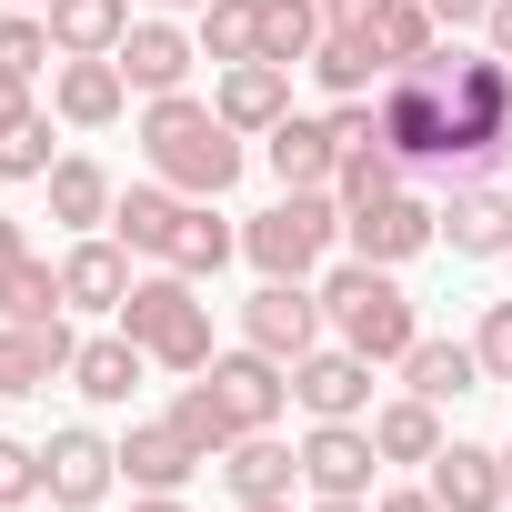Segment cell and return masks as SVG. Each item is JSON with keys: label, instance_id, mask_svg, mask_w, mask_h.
Wrapping results in <instances>:
<instances>
[{"label": "cell", "instance_id": "603a6c76", "mask_svg": "<svg viewBox=\"0 0 512 512\" xmlns=\"http://www.w3.org/2000/svg\"><path fill=\"white\" fill-rule=\"evenodd\" d=\"M121 101H131L121 61H61V81H51V111H61L71 131H111V121H121Z\"/></svg>", "mask_w": 512, "mask_h": 512}, {"label": "cell", "instance_id": "681fc988", "mask_svg": "<svg viewBox=\"0 0 512 512\" xmlns=\"http://www.w3.org/2000/svg\"><path fill=\"white\" fill-rule=\"evenodd\" d=\"M312 512H372V502H312Z\"/></svg>", "mask_w": 512, "mask_h": 512}, {"label": "cell", "instance_id": "8992f818", "mask_svg": "<svg viewBox=\"0 0 512 512\" xmlns=\"http://www.w3.org/2000/svg\"><path fill=\"white\" fill-rule=\"evenodd\" d=\"M382 141L402 151L412 181H452V121H442V91L422 71H392L382 81Z\"/></svg>", "mask_w": 512, "mask_h": 512}, {"label": "cell", "instance_id": "e0dca14e", "mask_svg": "<svg viewBox=\"0 0 512 512\" xmlns=\"http://www.w3.org/2000/svg\"><path fill=\"white\" fill-rule=\"evenodd\" d=\"M211 111H221L241 141H262V131L292 111V71H282V61H231V71H221V91H211Z\"/></svg>", "mask_w": 512, "mask_h": 512}, {"label": "cell", "instance_id": "8fae6325", "mask_svg": "<svg viewBox=\"0 0 512 512\" xmlns=\"http://www.w3.org/2000/svg\"><path fill=\"white\" fill-rule=\"evenodd\" d=\"M322 292H302V282H262V292H251L241 302V342L251 352H272V362H302L312 342H322Z\"/></svg>", "mask_w": 512, "mask_h": 512}, {"label": "cell", "instance_id": "9c48e42d", "mask_svg": "<svg viewBox=\"0 0 512 512\" xmlns=\"http://www.w3.org/2000/svg\"><path fill=\"white\" fill-rule=\"evenodd\" d=\"M342 231H352V262H382V272H402L412 251H432L442 241V211L402 181V191H382V201H362V211H342Z\"/></svg>", "mask_w": 512, "mask_h": 512}, {"label": "cell", "instance_id": "ac0fdd59", "mask_svg": "<svg viewBox=\"0 0 512 512\" xmlns=\"http://www.w3.org/2000/svg\"><path fill=\"white\" fill-rule=\"evenodd\" d=\"M71 322H0V392H51L71 372Z\"/></svg>", "mask_w": 512, "mask_h": 512}, {"label": "cell", "instance_id": "9a60e30c", "mask_svg": "<svg viewBox=\"0 0 512 512\" xmlns=\"http://www.w3.org/2000/svg\"><path fill=\"white\" fill-rule=\"evenodd\" d=\"M262 161L282 171V191H332V171H342V141H332V121H312V111H282V121L262 131Z\"/></svg>", "mask_w": 512, "mask_h": 512}, {"label": "cell", "instance_id": "ffe728a7", "mask_svg": "<svg viewBox=\"0 0 512 512\" xmlns=\"http://www.w3.org/2000/svg\"><path fill=\"white\" fill-rule=\"evenodd\" d=\"M432 502H442V512H502V502H512V492H502V452L442 442V452H432Z\"/></svg>", "mask_w": 512, "mask_h": 512}, {"label": "cell", "instance_id": "2e32d148", "mask_svg": "<svg viewBox=\"0 0 512 512\" xmlns=\"http://www.w3.org/2000/svg\"><path fill=\"white\" fill-rule=\"evenodd\" d=\"M111 61H121V81H131L141 101H161V91H181V81H191L201 41H191V31H171V21H131V41H121Z\"/></svg>", "mask_w": 512, "mask_h": 512}, {"label": "cell", "instance_id": "d6a6232c", "mask_svg": "<svg viewBox=\"0 0 512 512\" xmlns=\"http://www.w3.org/2000/svg\"><path fill=\"white\" fill-rule=\"evenodd\" d=\"M412 171H402V151L392 141H362V151H342V171H332V201L342 211H362V201H382V191H402Z\"/></svg>", "mask_w": 512, "mask_h": 512}, {"label": "cell", "instance_id": "3957f363", "mask_svg": "<svg viewBox=\"0 0 512 512\" xmlns=\"http://www.w3.org/2000/svg\"><path fill=\"white\" fill-rule=\"evenodd\" d=\"M322 312H332V332H342L362 362H402V352L422 342L412 292H402L382 262H342V272H322Z\"/></svg>", "mask_w": 512, "mask_h": 512}, {"label": "cell", "instance_id": "4316f807", "mask_svg": "<svg viewBox=\"0 0 512 512\" xmlns=\"http://www.w3.org/2000/svg\"><path fill=\"white\" fill-rule=\"evenodd\" d=\"M482 382V352L472 342H412L402 352V392H422V402H462Z\"/></svg>", "mask_w": 512, "mask_h": 512}, {"label": "cell", "instance_id": "74e56055", "mask_svg": "<svg viewBox=\"0 0 512 512\" xmlns=\"http://www.w3.org/2000/svg\"><path fill=\"white\" fill-rule=\"evenodd\" d=\"M0 181H51V121L41 111L21 131H0Z\"/></svg>", "mask_w": 512, "mask_h": 512}, {"label": "cell", "instance_id": "e575fe53", "mask_svg": "<svg viewBox=\"0 0 512 512\" xmlns=\"http://www.w3.org/2000/svg\"><path fill=\"white\" fill-rule=\"evenodd\" d=\"M171 422H181V442L201 452V462H221L241 432H231V412H221V392L211 382H181V402H171Z\"/></svg>", "mask_w": 512, "mask_h": 512}, {"label": "cell", "instance_id": "7dc6e473", "mask_svg": "<svg viewBox=\"0 0 512 512\" xmlns=\"http://www.w3.org/2000/svg\"><path fill=\"white\" fill-rule=\"evenodd\" d=\"M372 512H442V502H432V482H422V492H382Z\"/></svg>", "mask_w": 512, "mask_h": 512}, {"label": "cell", "instance_id": "f907efd6", "mask_svg": "<svg viewBox=\"0 0 512 512\" xmlns=\"http://www.w3.org/2000/svg\"><path fill=\"white\" fill-rule=\"evenodd\" d=\"M241 512H292V502H241Z\"/></svg>", "mask_w": 512, "mask_h": 512}, {"label": "cell", "instance_id": "83f0119b", "mask_svg": "<svg viewBox=\"0 0 512 512\" xmlns=\"http://www.w3.org/2000/svg\"><path fill=\"white\" fill-rule=\"evenodd\" d=\"M231 251H241V231H231L211 201H181V231H171V251H161V262H171V272H191V282H211Z\"/></svg>", "mask_w": 512, "mask_h": 512}, {"label": "cell", "instance_id": "30bf717a", "mask_svg": "<svg viewBox=\"0 0 512 512\" xmlns=\"http://www.w3.org/2000/svg\"><path fill=\"white\" fill-rule=\"evenodd\" d=\"M211 392H221V412H231V432H272L282 422V402H292V362H272V352H211V372H201Z\"/></svg>", "mask_w": 512, "mask_h": 512}, {"label": "cell", "instance_id": "ba28073f", "mask_svg": "<svg viewBox=\"0 0 512 512\" xmlns=\"http://www.w3.org/2000/svg\"><path fill=\"white\" fill-rule=\"evenodd\" d=\"M372 482H382L372 422H312L302 432V492L312 502H372Z\"/></svg>", "mask_w": 512, "mask_h": 512}, {"label": "cell", "instance_id": "484cf974", "mask_svg": "<svg viewBox=\"0 0 512 512\" xmlns=\"http://www.w3.org/2000/svg\"><path fill=\"white\" fill-rule=\"evenodd\" d=\"M141 362H151V352H141L131 332H101V342L71 352V382H81L91 402H131V392H141Z\"/></svg>", "mask_w": 512, "mask_h": 512}, {"label": "cell", "instance_id": "d6986e66", "mask_svg": "<svg viewBox=\"0 0 512 512\" xmlns=\"http://www.w3.org/2000/svg\"><path fill=\"white\" fill-rule=\"evenodd\" d=\"M121 472H131V492H181V482L201 472V452H191L181 422L161 412V422H131V432H121Z\"/></svg>", "mask_w": 512, "mask_h": 512}, {"label": "cell", "instance_id": "7c38bea8", "mask_svg": "<svg viewBox=\"0 0 512 512\" xmlns=\"http://www.w3.org/2000/svg\"><path fill=\"white\" fill-rule=\"evenodd\" d=\"M292 402H302L312 422H362V412H372V362H362L352 342H332V352L312 342V352L292 362Z\"/></svg>", "mask_w": 512, "mask_h": 512}, {"label": "cell", "instance_id": "7402d4cb", "mask_svg": "<svg viewBox=\"0 0 512 512\" xmlns=\"http://www.w3.org/2000/svg\"><path fill=\"white\" fill-rule=\"evenodd\" d=\"M221 482H231V502H292L302 452H292V442H272V432H241V442L221 452Z\"/></svg>", "mask_w": 512, "mask_h": 512}, {"label": "cell", "instance_id": "60d3db41", "mask_svg": "<svg viewBox=\"0 0 512 512\" xmlns=\"http://www.w3.org/2000/svg\"><path fill=\"white\" fill-rule=\"evenodd\" d=\"M332 141H342V151L382 141V111H372V101H332Z\"/></svg>", "mask_w": 512, "mask_h": 512}, {"label": "cell", "instance_id": "4fadbf2b", "mask_svg": "<svg viewBox=\"0 0 512 512\" xmlns=\"http://www.w3.org/2000/svg\"><path fill=\"white\" fill-rule=\"evenodd\" d=\"M61 302L71 312H121L131 302V241L121 231H81L61 251Z\"/></svg>", "mask_w": 512, "mask_h": 512}, {"label": "cell", "instance_id": "d590c367", "mask_svg": "<svg viewBox=\"0 0 512 512\" xmlns=\"http://www.w3.org/2000/svg\"><path fill=\"white\" fill-rule=\"evenodd\" d=\"M432 11H422V0H382V21H372V51H382V71H402V61H422L432 51Z\"/></svg>", "mask_w": 512, "mask_h": 512}, {"label": "cell", "instance_id": "5b68a950", "mask_svg": "<svg viewBox=\"0 0 512 512\" xmlns=\"http://www.w3.org/2000/svg\"><path fill=\"white\" fill-rule=\"evenodd\" d=\"M332 231H342V201L332 191H282L272 211L241 221V251L262 262V282H312L322 251H332Z\"/></svg>", "mask_w": 512, "mask_h": 512}, {"label": "cell", "instance_id": "f546056e", "mask_svg": "<svg viewBox=\"0 0 512 512\" xmlns=\"http://www.w3.org/2000/svg\"><path fill=\"white\" fill-rule=\"evenodd\" d=\"M372 442H382V462H432L442 452V402H422V392L382 402L372 412Z\"/></svg>", "mask_w": 512, "mask_h": 512}, {"label": "cell", "instance_id": "836d02e7", "mask_svg": "<svg viewBox=\"0 0 512 512\" xmlns=\"http://www.w3.org/2000/svg\"><path fill=\"white\" fill-rule=\"evenodd\" d=\"M61 312H71V302H61V262L31 251V262L0 282V322H61Z\"/></svg>", "mask_w": 512, "mask_h": 512}, {"label": "cell", "instance_id": "816d5d0a", "mask_svg": "<svg viewBox=\"0 0 512 512\" xmlns=\"http://www.w3.org/2000/svg\"><path fill=\"white\" fill-rule=\"evenodd\" d=\"M502 492H512V442H502Z\"/></svg>", "mask_w": 512, "mask_h": 512}, {"label": "cell", "instance_id": "7a4b0ae2", "mask_svg": "<svg viewBox=\"0 0 512 512\" xmlns=\"http://www.w3.org/2000/svg\"><path fill=\"white\" fill-rule=\"evenodd\" d=\"M141 151H151V181H171L181 201H221L241 181V131L191 91H161L141 111Z\"/></svg>", "mask_w": 512, "mask_h": 512}, {"label": "cell", "instance_id": "44dd1931", "mask_svg": "<svg viewBox=\"0 0 512 512\" xmlns=\"http://www.w3.org/2000/svg\"><path fill=\"white\" fill-rule=\"evenodd\" d=\"M51 51L61 61H111L121 41H131V0H51Z\"/></svg>", "mask_w": 512, "mask_h": 512}, {"label": "cell", "instance_id": "4dcf8cb0", "mask_svg": "<svg viewBox=\"0 0 512 512\" xmlns=\"http://www.w3.org/2000/svg\"><path fill=\"white\" fill-rule=\"evenodd\" d=\"M201 61L211 71L262 61V0H201Z\"/></svg>", "mask_w": 512, "mask_h": 512}, {"label": "cell", "instance_id": "7bdbcfd3", "mask_svg": "<svg viewBox=\"0 0 512 512\" xmlns=\"http://www.w3.org/2000/svg\"><path fill=\"white\" fill-rule=\"evenodd\" d=\"M322 21H332V31H372V21H382V0H322Z\"/></svg>", "mask_w": 512, "mask_h": 512}, {"label": "cell", "instance_id": "11a10c76", "mask_svg": "<svg viewBox=\"0 0 512 512\" xmlns=\"http://www.w3.org/2000/svg\"><path fill=\"white\" fill-rule=\"evenodd\" d=\"M502 262H512V251H502Z\"/></svg>", "mask_w": 512, "mask_h": 512}, {"label": "cell", "instance_id": "c3c4849f", "mask_svg": "<svg viewBox=\"0 0 512 512\" xmlns=\"http://www.w3.org/2000/svg\"><path fill=\"white\" fill-rule=\"evenodd\" d=\"M131 512H181V492H141V502H131Z\"/></svg>", "mask_w": 512, "mask_h": 512}, {"label": "cell", "instance_id": "f5cc1de1", "mask_svg": "<svg viewBox=\"0 0 512 512\" xmlns=\"http://www.w3.org/2000/svg\"><path fill=\"white\" fill-rule=\"evenodd\" d=\"M11 11H51V0H11Z\"/></svg>", "mask_w": 512, "mask_h": 512}, {"label": "cell", "instance_id": "f1b7e54d", "mask_svg": "<svg viewBox=\"0 0 512 512\" xmlns=\"http://www.w3.org/2000/svg\"><path fill=\"white\" fill-rule=\"evenodd\" d=\"M312 81H322L332 101H372V81H382V51H372V31H322V51H312Z\"/></svg>", "mask_w": 512, "mask_h": 512}, {"label": "cell", "instance_id": "5bb4252c", "mask_svg": "<svg viewBox=\"0 0 512 512\" xmlns=\"http://www.w3.org/2000/svg\"><path fill=\"white\" fill-rule=\"evenodd\" d=\"M442 241L462 251V262H502V251H512V181H502V191H492V181H452Z\"/></svg>", "mask_w": 512, "mask_h": 512}, {"label": "cell", "instance_id": "f6af8a7d", "mask_svg": "<svg viewBox=\"0 0 512 512\" xmlns=\"http://www.w3.org/2000/svg\"><path fill=\"white\" fill-rule=\"evenodd\" d=\"M21 121H31V81L0 71V131H21Z\"/></svg>", "mask_w": 512, "mask_h": 512}, {"label": "cell", "instance_id": "ab89813d", "mask_svg": "<svg viewBox=\"0 0 512 512\" xmlns=\"http://www.w3.org/2000/svg\"><path fill=\"white\" fill-rule=\"evenodd\" d=\"M472 352H482V382H512V302H492V312H482Z\"/></svg>", "mask_w": 512, "mask_h": 512}, {"label": "cell", "instance_id": "ee69618b", "mask_svg": "<svg viewBox=\"0 0 512 512\" xmlns=\"http://www.w3.org/2000/svg\"><path fill=\"white\" fill-rule=\"evenodd\" d=\"M21 262H31V231H21V221H11V211H0V282H11V272H21Z\"/></svg>", "mask_w": 512, "mask_h": 512}, {"label": "cell", "instance_id": "d4e9b609", "mask_svg": "<svg viewBox=\"0 0 512 512\" xmlns=\"http://www.w3.org/2000/svg\"><path fill=\"white\" fill-rule=\"evenodd\" d=\"M111 231H121L131 251H151V262H161L171 231H181V191H171V181H131V191L111 201Z\"/></svg>", "mask_w": 512, "mask_h": 512}, {"label": "cell", "instance_id": "52a82bcc", "mask_svg": "<svg viewBox=\"0 0 512 512\" xmlns=\"http://www.w3.org/2000/svg\"><path fill=\"white\" fill-rule=\"evenodd\" d=\"M111 482H121V442H101L91 422H61V432L41 442V492H51V512H101Z\"/></svg>", "mask_w": 512, "mask_h": 512}, {"label": "cell", "instance_id": "bcb514c9", "mask_svg": "<svg viewBox=\"0 0 512 512\" xmlns=\"http://www.w3.org/2000/svg\"><path fill=\"white\" fill-rule=\"evenodd\" d=\"M482 41H492V51L512 61V0H492V21H482Z\"/></svg>", "mask_w": 512, "mask_h": 512}, {"label": "cell", "instance_id": "277c9868", "mask_svg": "<svg viewBox=\"0 0 512 512\" xmlns=\"http://www.w3.org/2000/svg\"><path fill=\"white\" fill-rule=\"evenodd\" d=\"M121 332L161 362V372H211V302H201V282L191 272H151V282H131V302H121Z\"/></svg>", "mask_w": 512, "mask_h": 512}, {"label": "cell", "instance_id": "6da1fadb", "mask_svg": "<svg viewBox=\"0 0 512 512\" xmlns=\"http://www.w3.org/2000/svg\"><path fill=\"white\" fill-rule=\"evenodd\" d=\"M402 71H422L432 91H442V121H452V181H472V171H492L502 151H512V61L482 41V51H422V61H402Z\"/></svg>", "mask_w": 512, "mask_h": 512}, {"label": "cell", "instance_id": "8d00e7d4", "mask_svg": "<svg viewBox=\"0 0 512 512\" xmlns=\"http://www.w3.org/2000/svg\"><path fill=\"white\" fill-rule=\"evenodd\" d=\"M61 51H51V21L41 11H11V21H0V71H11V81H41Z\"/></svg>", "mask_w": 512, "mask_h": 512}, {"label": "cell", "instance_id": "db71d44e", "mask_svg": "<svg viewBox=\"0 0 512 512\" xmlns=\"http://www.w3.org/2000/svg\"><path fill=\"white\" fill-rule=\"evenodd\" d=\"M151 11H181V0H151ZM191 11H201V0H191Z\"/></svg>", "mask_w": 512, "mask_h": 512}, {"label": "cell", "instance_id": "1f68e13d", "mask_svg": "<svg viewBox=\"0 0 512 512\" xmlns=\"http://www.w3.org/2000/svg\"><path fill=\"white\" fill-rule=\"evenodd\" d=\"M322 0H262V61H282V71H302L312 51H322Z\"/></svg>", "mask_w": 512, "mask_h": 512}, {"label": "cell", "instance_id": "cb8c5ba5", "mask_svg": "<svg viewBox=\"0 0 512 512\" xmlns=\"http://www.w3.org/2000/svg\"><path fill=\"white\" fill-rule=\"evenodd\" d=\"M41 191H51V221H61V231H101V221H111V201H121V191H111V171H101V161H81V151H71V161H51V181H41Z\"/></svg>", "mask_w": 512, "mask_h": 512}, {"label": "cell", "instance_id": "b9f144b4", "mask_svg": "<svg viewBox=\"0 0 512 512\" xmlns=\"http://www.w3.org/2000/svg\"><path fill=\"white\" fill-rule=\"evenodd\" d=\"M422 11H432L442 31H482V21H492V0H422Z\"/></svg>", "mask_w": 512, "mask_h": 512}, {"label": "cell", "instance_id": "f35d334b", "mask_svg": "<svg viewBox=\"0 0 512 512\" xmlns=\"http://www.w3.org/2000/svg\"><path fill=\"white\" fill-rule=\"evenodd\" d=\"M41 492V452L31 442H11V432H0V512H21Z\"/></svg>", "mask_w": 512, "mask_h": 512}]
</instances>
